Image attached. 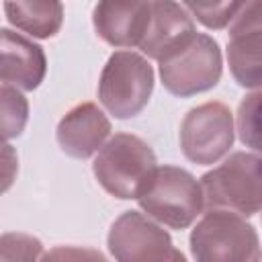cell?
Wrapping results in <instances>:
<instances>
[{"instance_id":"cell-1","label":"cell","mask_w":262,"mask_h":262,"mask_svg":"<svg viewBox=\"0 0 262 262\" xmlns=\"http://www.w3.org/2000/svg\"><path fill=\"white\" fill-rule=\"evenodd\" d=\"M158 170L147 141L133 133H115L94 156L92 174L115 199H139Z\"/></svg>"},{"instance_id":"cell-2","label":"cell","mask_w":262,"mask_h":262,"mask_svg":"<svg viewBox=\"0 0 262 262\" xmlns=\"http://www.w3.org/2000/svg\"><path fill=\"white\" fill-rule=\"evenodd\" d=\"M205 207L250 217L262 211V156L233 151L201 176Z\"/></svg>"},{"instance_id":"cell-3","label":"cell","mask_w":262,"mask_h":262,"mask_svg":"<svg viewBox=\"0 0 262 262\" xmlns=\"http://www.w3.org/2000/svg\"><path fill=\"white\" fill-rule=\"evenodd\" d=\"M194 262H262L258 231L246 217L209 209L190 231Z\"/></svg>"},{"instance_id":"cell-4","label":"cell","mask_w":262,"mask_h":262,"mask_svg":"<svg viewBox=\"0 0 262 262\" xmlns=\"http://www.w3.org/2000/svg\"><path fill=\"white\" fill-rule=\"evenodd\" d=\"M141 211L170 229H186L203 217L205 194L201 180L178 166H158L151 182L137 199Z\"/></svg>"},{"instance_id":"cell-5","label":"cell","mask_w":262,"mask_h":262,"mask_svg":"<svg viewBox=\"0 0 262 262\" xmlns=\"http://www.w3.org/2000/svg\"><path fill=\"white\" fill-rule=\"evenodd\" d=\"M154 82L156 74L145 55L119 49L102 68L98 80V100L115 119H131L147 106Z\"/></svg>"},{"instance_id":"cell-6","label":"cell","mask_w":262,"mask_h":262,"mask_svg":"<svg viewBox=\"0 0 262 262\" xmlns=\"http://www.w3.org/2000/svg\"><path fill=\"white\" fill-rule=\"evenodd\" d=\"M158 72L164 88L174 96H194L217 86L223 74V57L219 43L199 33L188 45L158 61Z\"/></svg>"},{"instance_id":"cell-7","label":"cell","mask_w":262,"mask_h":262,"mask_svg":"<svg viewBox=\"0 0 262 262\" xmlns=\"http://www.w3.org/2000/svg\"><path fill=\"white\" fill-rule=\"evenodd\" d=\"M235 139V119L219 100L190 108L180 123V147L186 160L211 166L223 160Z\"/></svg>"},{"instance_id":"cell-8","label":"cell","mask_w":262,"mask_h":262,"mask_svg":"<svg viewBox=\"0 0 262 262\" xmlns=\"http://www.w3.org/2000/svg\"><path fill=\"white\" fill-rule=\"evenodd\" d=\"M106 246L115 262H166L174 252L164 225L141 211L119 215L108 229Z\"/></svg>"},{"instance_id":"cell-9","label":"cell","mask_w":262,"mask_h":262,"mask_svg":"<svg viewBox=\"0 0 262 262\" xmlns=\"http://www.w3.org/2000/svg\"><path fill=\"white\" fill-rule=\"evenodd\" d=\"M55 137L63 154L86 160L111 139V121L96 102H80L59 119Z\"/></svg>"},{"instance_id":"cell-10","label":"cell","mask_w":262,"mask_h":262,"mask_svg":"<svg viewBox=\"0 0 262 262\" xmlns=\"http://www.w3.org/2000/svg\"><path fill=\"white\" fill-rule=\"evenodd\" d=\"M199 35L194 18L184 8V4L162 0L151 2V18L147 33L139 45L147 59L162 61L174 51L188 45Z\"/></svg>"},{"instance_id":"cell-11","label":"cell","mask_w":262,"mask_h":262,"mask_svg":"<svg viewBox=\"0 0 262 262\" xmlns=\"http://www.w3.org/2000/svg\"><path fill=\"white\" fill-rule=\"evenodd\" d=\"M151 18V2H115L104 0L92 8L96 35L113 47H139Z\"/></svg>"},{"instance_id":"cell-12","label":"cell","mask_w":262,"mask_h":262,"mask_svg":"<svg viewBox=\"0 0 262 262\" xmlns=\"http://www.w3.org/2000/svg\"><path fill=\"white\" fill-rule=\"evenodd\" d=\"M2 61H0V80L2 84L14 86L18 90H35L47 72V57L41 45L33 39L2 29Z\"/></svg>"},{"instance_id":"cell-13","label":"cell","mask_w":262,"mask_h":262,"mask_svg":"<svg viewBox=\"0 0 262 262\" xmlns=\"http://www.w3.org/2000/svg\"><path fill=\"white\" fill-rule=\"evenodd\" d=\"M6 20L37 39H49L57 35L63 23V4L55 0H31V2H4Z\"/></svg>"},{"instance_id":"cell-14","label":"cell","mask_w":262,"mask_h":262,"mask_svg":"<svg viewBox=\"0 0 262 262\" xmlns=\"http://www.w3.org/2000/svg\"><path fill=\"white\" fill-rule=\"evenodd\" d=\"M227 63L242 88L262 90V29L229 37Z\"/></svg>"},{"instance_id":"cell-15","label":"cell","mask_w":262,"mask_h":262,"mask_svg":"<svg viewBox=\"0 0 262 262\" xmlns=\"http://www.w3.org/2000/svg\"><path fill=\"white\" fill-rule=\"evenodd\" d=\"M235 133L246 147L262 156V90H252L239 100Z\"/></svg>"},{"instance_id":"cell-16","label":"cell","mask_w":262,"mask_h":262,"mask_svg":"<svg viewBox=\"0 0 262 262\" xmlns=\"http://www.w3.org/2000/svg\"><path fill=\"white\" fill-rule=\"evenodd\" d=\"M0 125H2V137L8 141L12 137H18L27 125L29 119V102L23 94V90L2 84L0 88Z\"/></svg>"},{"instance_id":"cell-17","label":"cell","mask_w":262,"mask_h":262,"mask_svg":"<svg viewBox=\"0 0 262 262\" xmlns=\"http://www.w3.org/2000/svg\"><path fill=\"white\" fill-rule=\"evenodd\" d=\"M45 248L39 237L6 231L0 237V262H41Z\"/></svg>"},{"instance_id":"cell-18","label":"cell","mask_w":262,"mask_h":262,"mask_svg":"<svg viewBox=\"0 0 262 262\" xmlns=\"http://www.w3.org/2000/svg\"><path fill=\"white\" fill-rule=\"evenodd\" d=\"M190 12L207 29H225L231 25L235 14L242 8V2H182Z\"/></svg>"},{"instance_id":"cell-19","label":"cell","mask_w":262,"mask_h":262,"mask_svg":"<svg viewBox=\"0 0 262 262\" xmlns=\"http://www.w3.org/2000/svg\"><path fill=\"white\" fill-rule=\"evenodd\" d=\"M41 262H111L100 250L84 246H55L47 250Z\"/></svg>"},{"instance_id":"cell-20","label":"cell","mask_w":262,"mask_h":262,"mask_svg":"<svg viewBox=\"0 0 262 262\" xmlns=\"http://www.w3.org/2000/svg\"><path fill=\"white\" fill-rule=\"evenodd\" d=\"M254 29H262V0L256 2H242L239 12L235 14V18L229 25V37L246 33V31H254Z\"/></svg>"},{"instance_id":"cell-21","label":"cell","mask_w":262,"mask_h":262,"mask_svg":"<svg viewBox=\"0 0 262 262\" xmlns=\"http://www.w3.org/2000/svg\"><path fill=\"white\" fill-rule=\"evenodd\" d=\"M4 170H2V190H8V186L12 184V178L16 174V156L12 151L10 143H4Z\"/></svg>"},{"instance_id":"cell-22","label":"cell","mask_w":262,"mask_h":262,"mask_svg":"<svg viewBox=\"0 0 262 262\" xmlns=\"http://www.w3.org/2000/svg\"><path fill=\"white\" fill-rule=\"evenodd\" d=\"M166 262H186V258H184V254H182L180 250H176V248H174V252L170 254V258H168Z\"/></svg>"}]
</instances>
